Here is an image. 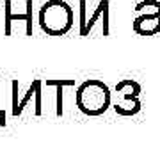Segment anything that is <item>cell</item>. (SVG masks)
<instances>
[{
    "instance_id": "1",
    "label": "cell",
    "mask_w": 160,
    "mask_h": 160,
    "mask_svg": "<svg viewBox=\"0 0 160 160\" xmlns=\"http://www.w3.org/2000/svg\"><path fill=\"white\" fill-rule=\"evenodd\" d=\"M75 102L86 116H102L112 107V92L103 80L89 78L77 87Z\"/></svg>"
},
{
    "instance_id": "2",
    "label": "cell",
    "mask_w": 160,
    "mask_h": 160,
    "mask_svg": "<svg viewBox=\"0 0 160 160\" xmlns=\"http://www.w3.org/2000/svg\"><path fill=\"white\" fill-rule=\"evenodd\" d=\"M39 25L48 36H64L73 27V9L64 0H48L39 9Z\"/></svg>"
},
{
    "instance_id": "3",
    "label": "cell",
    "mask_w": 160,
    "mask_h": 160,
    "mask_svg": "<svg viewBox=\"0 0 160 160\" xmlns=\"http://www.w3.org/2000/svg\"><path fill=\"white\" fill-rule=\"evenodd\" d=\"M116 102L112 103V109L119 116H135L141 110L142 103H141V86L139 82L132 78L119 80L114 87Z\"/></svg>"
},
{
    "instance_id": "4",
    "label": "cell",
    "mask_w": 160,
    "mask_h": 160,
    "mask_svg": "<svg viewBox=\"0 0 160 160\" xmlns=\"http://www.w3.org/2000/svg\"><path fill=\"white\" fill-rule=\"evenodd\" d=\"M78 6H80V36H89L98 22H102L103 36H109V12H110L109 0H102L96 6V9L92 11L91 18H87L86 14V0H80Z\"/></svg>"
},
{
    "instance_id": "5",
    "label": "cell",
    "mask_w": 160,
    "mask_h": 160,
    "mask_svg": "<svg viewBox=\"0 0 160 160\" xmlns=\"http://www.w3.org/2000/svg\"><path fill=\"white\" fill-rule=\"evenodd\" d=\"M11 0H6L4 2V14H6V18H4V32H6V36H11V23L14 22V20H23V22L27 23V36H32V0H27L25 2V12H18V14H14L11 9Z\"/></svg>"
},
{
    "instance_id": "6",
    "label": "cell",
    "mask_w": 160,
    "mask_h": 160,
    "mask_svg": "<svg viewBox=\"0 0 160 160\" xmlns=\"http://www.w3.org/2000/svg\"><path fill=\"white\" fill-rule=\"evenodd\" d=\"M132 29L139 36L160 34V11L158 12H139V16L132 23Z\"/></svg>"
},
{
    "instance_id": "7",
    "label": "cell",
    "mask_w": 160,
    "mask_h": 160,
    "mask_svg": "<svg viewBox=\"0 0 160 160\" xmlns=\"http://www.w3.org/2000/svg\"><path fill=\"white\" fill-rule=\"evenodd\" d=\"M41 89H43V80H39V78L32 80V84L29 86L27 92H25V94H23V98L18 102V107L12 110V116H20V114H22L23 109H25V107L30 103V100H32V98L36 100V109H34V112L39 116V114H41Z\"/></svg>"
},
{
    "instance_id": "8",
    "label": "cell",
    "mask_w": 160,
    "mask_h": 160,
    "mask_svg": "<svg viewBox=\"0 0 160 160\" xmlns=\"http://www.w3.org/2000/svg\"><path fill=\"white\" fill-rule=\"evenodd\" d=\"M46 87H55V92H57V102H55V107H57V116L62 114V89L64 87H73L75 86V78H46L43 82Z\"/></svg>"
},
{
    "instance_id": "9",
    "label": "cell",
    "mask_w": 160,
    "mask_h": 160,
    "mask_svg": "<svg viewBox=\"0 0 160 160\" xmlns=\"http://www.w3.org/2000/svg\"><path fill=\"white\" fill-rule=\"evenodd\" d=\"M137 12H158L160 11V2L158 0H142L135 6Z\"/></svg>"
},
{
    "instance_id": "10",
    "label": "cell",
    "mask_w": 160,
    "mask_h": 160,
    "mask_svg": "<svg viewBox=\"0 0 160 160\" xmlns=\"http://www.w3.org/2000/svg\"><path fill=\"white\" fill-rule=\"evenodd\" d=\"M0 4H2V2H0Z\"/></svg>"
}]
</instances>
